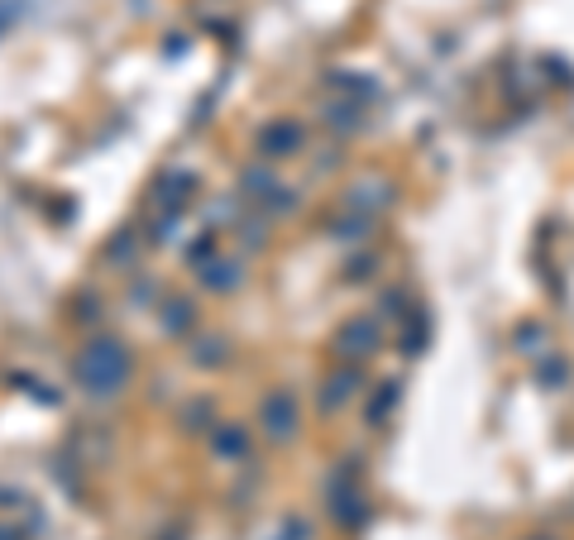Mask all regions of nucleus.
I'll return each mask as SVG.
<instances>
[{
    "label": "nucleus",
    "instance_id": "nucleus-7",
    "mask_svg": "<svg viewBox=\"0 0 574 540\" xmlns=\"http://www.w3.org/2000/svg\"><path fill=\"white\" fill-rule=\"evenodd\" d=\"M392 402H398V382H383V392L374 398V422H383V416H388Z\"/></svg>",
    "mask_w": 574,
    "mask_h": 540
},
{
    "label": "nucleus",
    "instance_id": "nucleus-1",
    "mask_svg": "<svg viewBox=\"0 0 574 540\" xmlns=\"http://www.w3.org/2000/svg\"><path fill=\"white\" fill-rule=\"evenodd\" d=\"M77 382L91 392V398H115L129 382V354L120 340H91L87 350L77 354Z\"/></svg>",
    "mask_w": 574,
    "mask_h": 540
},
{
    "label": "nucleus",
    "instance_id": "nucleus-9",
    "mask_svg": "<svg viewBox=\"0 0 574 540\" xmlns=\"http://www.w3.org/2000/svg\"><path fill=\"white\" fill-rule=\"evenodd\" d=\"M187 326V306L177 302V306H167V330H183Z\"/></svg>",
    "mask_w": 574,
    "mask_h": 540
},
{
    "label": "nucleus",
    "instance_id": "nucleus-8",
    "mask_svg": "<svg viewBox=\"0 0 574 540\" xmlns=\"http://www.w3.org/2000/svg\"><path fill=\"white\" fill-rule=\"evenodd\" d=\"M215 450H221V454H239V450H245V430H225V436H215Z\"/></svg>",
    "mask_w": 574,
    "mask_h": 540
},
{
    "label": "nucleus",
    "instance_id": "nucleus-5",
    "mask_svg": "<svg viewBox=\"0 0 574 540\" xmlns=\"http://www.w3.org/2000/svg\"><path fill=\"white\" fill-rule=\"evenodd\" d=\"M354 382H359V374L354 368H340V374H335L326 388H321V406H326V412H335V406H345L354 398Z\"/></svg>",
    "mask_w": 574,
    "mask_h": 540
},
{
    "label": "nucleus",
    "instance_id": "nucleus-6",
    "mask_svg": "<svg viewBox=\"0 0 574 540\" xmlns=\"http://www.w3.org/2000/svg\"><path fill=\"white\" fill-rule=\"evenodd\" d=\"M201 282H207V287H215V292H230V287L239 282V273L230 268V263H215V268L207 263V273H201Z\"/></svg>",
    "mask_w": 574,
    "mask_h": 540
},
{
    "label": "nucleus",
    "instance_id": "nucleus-10",
    "mask_svg": "<svg viewBox=\"0 0 574 540\" xmlns=\"http://www.w3.org/2000/svg\"><path fill=\"white\" fill-rule=\"evenodd\" d=\"M541 382H565V364H560V359H556V364H546L541 368Z\"/></svg>",
    "mask_w": 574,
    "mask_h": 540
},
{
    "label": "nucleus",
    "instance_id": "nucleus-11",
    "mask_svg": "<svg viewBox=\"0 0 574 540\" xmlns=\"http://www.w3.org/2000/svg\"><path fill=\"white\" fill-rule=\"evenodd\" d=\"M15 15H20V5H15V0H0V29H5V24L15 20Z\"/></svg>",
    "mask_w": 574,
    "mask_h": 540
},
{
    "label": "nucleus",
    "instance_id": "nucleus-4",
    "mask_svg": "<svg viewBox=\"0 0 574 540\" xmlns=\"http://www.w3.org/2000/svg\"><path fill=\"white\" fill-rule=\"evenodd\" d=\"M297 143H302V125H287V120H278V125H269L259 135V149L263 153H292Z\"/></svg>",
    "mask_w": 574,
    "mask_h": 540
},
{
    "label": "nucleus",
    "instance_id": "nucleus-12",
    "mask_svg": "<svg viewBox=\"0 0 574 540\" xmlns=\"http://www.w3.org/2000/svg\"><path fill=\"white\" fill-rule=\"evenodd\" d=\"M0 540H20V536L15 531H0Z\"/></svg>",
    "mask_w": 574,
    "mask_h": 540
},
{
    "label": "nucleus",
    "instance_id": "nucleus-2",
    "mask_svg": "<svg viewBox=\"0 0 574 540\" xmlns=\"http://www.w3.org/2000/svg\"><path fill=\"white\" fill-rule=\"evenodd\" d=\"M335 350H340V359H369L378 350V321L374 316L345 321L340 335H335Z\"/></svg>",
    "mask_w": 574,
    "mask_h": 540
},
{
    "label": "nucleus",
    "instance_id": "nucleus-3",
    "mask_svg": "<svg viewBox=\"0 0 574 540\" xmlns=\"http://www.w3.org/2000/svg\"><path fill=\"white\" fill-rule=\"evenodd\" d=\"M259 422H263V430H269L273 440H287L297 430V402H292V392H269L263 398V406H259Z\"/></svg>",
    "mask_w": 574,
    "mask_h": 540
}]
</instances>
